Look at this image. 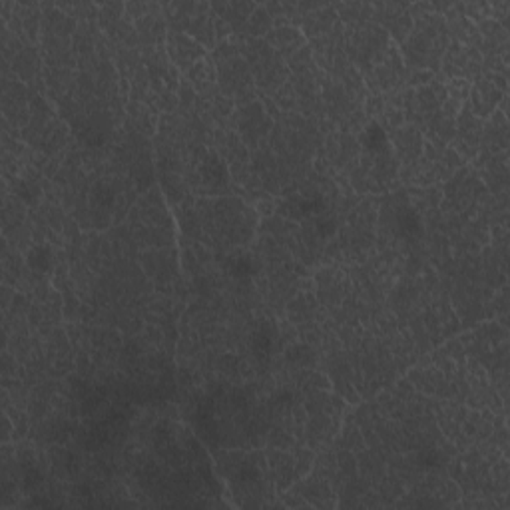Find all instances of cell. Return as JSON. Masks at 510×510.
Listing matches in <instances>:
<instances>
[{"mask_svg":"<svg viewBox=\"0 0 510 510\" xmlns=\"http://www.w3.org/2000/svg\"><path fill=\"white\" fill-rule=\"evenodd\" d=\"M323 209H325V200L321 196H291L281 207V211L293 220H305L321 213Z\"/></svg>","mask_w":510,"mask_h":510,"instance_id":"1","label":"cell"},{"mask_svg":"<svg viewBox=\"0 0 510 510\" xmlns=\"http://www.w3.org/2000/svg\"><path fill=\"white\" fill-rule=\"evenodd\" d=\"M395 231L405 240H417L423 233V220L413 207H401L395 213Z\"/></svg>","mask_w":510,"mask_h":510,"instance_id":"2","label":"cell"},{"mask_svg":"<svg viewBox=\"0 0 510 510\" xmlns=\"http://www.w3.org/2000/svg\"><path fill=\"white\" fill-rule=\"evenodd\" d=\"M26 264L32 271L48 273L52 269V249L48 245H34L26 253Z\"/></svg>","mask_w":510,"mask_h":510,"instance_id":"3","label":"cell"},{"mask_svg":"<svg viewBox=\"0 0 510 510\" xmlns=\"http://www.w3.org/2000/svg\"><path fill=\"white\" fill-rule=\"evenodd\" d=\"M271 347H273V329L267 323H262L251 335V349L259 359H267L271 355Z\"/></svg>","mask_w":510,"mask_h":510,"instance_id":"4","label":"cell"},{"mask_svg":"<svg viewBox=\"0 0 510 510\" xmlns=\"http://www.w3.org/2000/svg\"><path fill=\"white\" fill-rule=\"evenodd\" d=\"M225 269H227V273H229L231 277H235V279H249V277L255 275V264H253V259H251L249 255H245V253L229 257L227 264H225Z\"/></svg>","mask_w":510,"mask_h":510,"instance_id":"5","label":"cell"},{"mask_svg":"<svg viewBox=\"0 0 510 510\" xmlns=\"http://www.w3.org/2000/svg\"><path fill=\"white\" fill-rule=\"evenodd\" d=\"M361 143H363V148L367 152L379 154V152H383L387 148V134L379 124H371V126H367V130L363 132V136H361Z\"/></svg>","mask_w":510,"mask_h":510,"instance_id":"6","label":"cell"},{"mask_svg":"<svg viewBox=\"0 0 510 510\" xmlns=\"http://www.w3.org/2000/svg\"><path fill=\"white\" fill-rule=\"evenodd\" d=\"M202 176H204L205 184L218 185L225 182V167L216 156L205 158L204 165H202Z\"/></svg>","mask_w":510,"mask_h":510,"instance_id":"7","label":"cell"},{"mask_svg":"<svg viewBox=\"0 0 510 510\" xmlns=\"http://www.w3.org/2000/svg\"><path fill=\"white\" fill-rule=\"evenodd\" d=\"M92 204L98 205L100 209H108L114 204V192L108 185L98 184L92 189Z\"/></svg>","mask_w":510,"mask_h":510,"instance_id":"8","label":"cell"},{"mask_svg":"<svg viewBox=\"0 0 510 510\" xmlns=\"http://www.w3.org/2000/svg\"><path fill=\"white\" fill-rule=\"evenodd\" d=\"M16 196L21 198L24 204H36L38 202V196H40V189H38L36 184L22 180V182L16 184Z\"/></svg>","mask_w":510,"mask_h":510,"instance_id":"9","label":"cell"},{"mask_svg":"<svg viewBox=\"0 0 510 510\" xmlns=\"http://www.w3.org/2000/svg\"><path fill=\"white\" fill-rule=\"evenodd\" d=\"M417 465L423 469H439L443 465V459L437 450H421L417 454Z\"/></svg>","mask_w":510,"mask_h":510,"instance_id":"10","label":"cell"},{"mask_svg":"<svg viewBox=\"0 0 510 510\" xmlns=\"http://www.w3.org/2000/svg\"><path fill=\"white\" fill-rule=\"evenodd\" d=\"M315 229H317V233L321 235V237H333L335 235V231H337V224H335V220H331V218H319L317 220V225H315Z\"/></svg>","mask_w":510,"mask_h":510,"instance_id":"11","label":"cell"}]
</instances>
